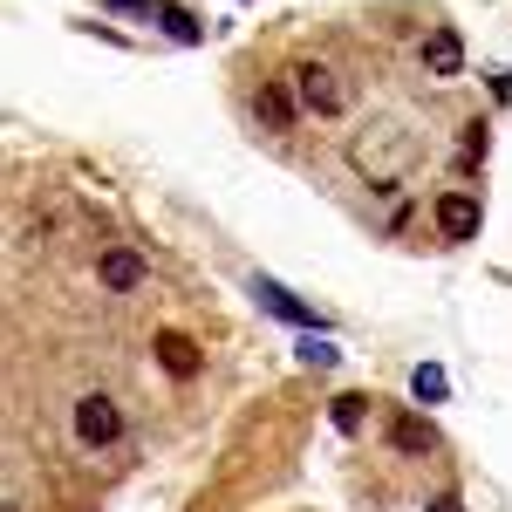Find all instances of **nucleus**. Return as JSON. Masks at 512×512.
Returning <instances> with one entry per match:
<instances>
[{
  "mask_svg": "<svg viewBox=\"0 0 512 512\" xmlns=\"http://www.w3.org/2000/svg\"><path fill=\"white\" fill-rule=\"evenodd\" d=\"M76 437L89 444V451H110L123 437V410L110 403V396H82L76 403Z\"/></svg>",
  "mask_w": 512,
  "mask_h": 512,
  "instance_id": "nucleus-1",
  "label": "nucleus"
},
{
  "mask_svg": "<svg viewBox=\"0 0 512 512\" xmlns=\"http://www.w3.org/2000/svg\"><path fill=\"white\" fill-rule=\"evenodd\" d=\"M294 89H301V103H308L315 117H342V89H335V76H328L321 62L294 69Z\"/></svg>",
  "mask_w": 512,
  "mask_h": 512,
  "instance_id": "nucleus-2",
  "label": "nucleus"
},
{
  "mask_svg": "<svg viewBox=\"0 0 512 512\" xmlns=\"http://www.w3.org/2000/svg\"><path fill=\"white\" fill-rule=\"evenodd\" d=\"M437 233L444 239H478V198L472 192H444L437 198Z\"/></svg>",
  "mask_w": 512,
  "mask_h": 512,
  "instance_id": "nucleus-3",
  "label": "nucleus"
},
{
  "mask_svg": "<svg viewBox=\"0 0 512 512\" xmlns=\"http://www.w3.org/2000/svg\"><path fill=\"white\" fill-rule=\"evenodd\" d=\"M96 280H103L110 294H130V287H144V260H137V253H123V246H110V253L96 260Z\"/></svg>",
  "mask_w": 512,
  "mask_h": 512,
  "instance_id": "nucleus-4",
  "label": "nucleus"
},
{
  "mask_svg": "<svg viewBox=\"0 0 512 512\" xmlns=\"http://www.w3.org/2000/svg\"><path fill=\"white\" fill-rule=\"evenodd\" d=\"M253 294H260V308H267V315L294 321V328H315V308H308V301H294V294H287V287H280V280H260V287H253Z\"/></svg>",
  "mask_w": 512,
  "mask_h": 512,
  "instance_id": "nucleus-5",
  "label": "nucleus"
},
{
  "mask_svg": "<svg viewBox=\"0 0 512 512\" xmlns=\"http://www.w3.org/2000/svg\"><path fill=\"white\" fill-rule=\"evenodd\" d=\"M253 117L267 123V130H294V96H287L280 82H260V96H253Z\"/></svg>",
  "mask_w": 512,
  "mask_h": 512,
  "instance_id": "nucleus-6",
  "label": "nucleus"
},
{
  "mask_svg": "<svg viewBox=\"0 0 512 512\" xmlns=\"http://www.w3.org/2000/svg\"><path fill=\"white\" fill-rule=\"evenodd\" d=\"M458 62H465V41L451 35V28H437V35L424 41V69H431V76H458Z\"/></svg>",
  "mask_w": 512,
  "mask_h": 512,
  "instance_id": "nucleus-7",
  "label": "nucleus"
},
{
  "mask_svg": "<svg viewBox=\"0 0 512 512\" xmlns=\"http://www.w3.org/2000/svg\"><path fill=\"white\" fill-rule=\"evenodd\" d=\"M158 362L178 376V383H185V376H198V349L185 342V335H158Z\"/></svg>",
  "mask_w": 512,
  "mask_h": 512,
  "instance_id": "nucleus-8",
  "label": "nucleus"
},
{
  "mask_svg": "<svg viewBox=\"0 0 512 512\" xmlns=\"http://www.w3.org/2000/svg\"><path fill=\"white\" fill-rule=\"evenodd\" d=\"M390 444H396V451H410V458H424V451H431L437 437H431V424H424V417H396Z\"/></svg>",
  "mask_w": 512,
  "mask_h": 512,
  "instance_id": "nucleus-9",
  "label": "nucleus"
},
{
  "mask_svg": "<svg viewBox=\"0 0 512 512\" xmlns=\"http://www.w3.org/2000/svg\"><path fill=\"white\" fill-rule=\"evenodd\" d=\"M158 21H164V35H171V41H198V21L185 14V7H158Z\"/></svg>",
  "mask_w": 512,
  "mask_h": 512,
  "instance_id": "nucleus-10",
  "label": "nucleus"
},
{
  "mask_svg": "<svg viewBox=\"0 0 512 512\" xmlns=\"http://www.w3.org/2000/svg\"><path fill=\"white\" fill-rule=\"evenodd\" d=\"M362 410L369 396H335V431H362Z\"/></svg>",
  "mask_w": 512,
  "mask_h": 512,
  "instance_id": "nucleus-11",
  "label": "nucleus"
},
{
  "mask_svg": "<svg viewBox=\"0 0 512 512\" xmlns=\"http://www.w3.org/2000/svg\"><path fill=\"white\" fill-rule=\"evenodd\" d=\"M335 342H315V335H308V342H301V362H315V369H328V362H335Z\"/></svg>",
  "mask_w": 512,
  "mask_h": 512,
  "instance_id": "nucleus-12",
  "label": "nucleus"
},
{
  "mask_svg": "<svg viewBox=\"0 0 512 512\" xmlns=\"http://www.w3.org/2000/svg\"><path fill=\"white\" fill-rule=\"evenodd\" d=\"M417 396H431V403H437V396H444V369H417Z\"/></svg>",
  "mask_w": 512,
  "mask_h": 512,
  "instance_id": "nucleus-13",
  "label": "nucleus"
},
{
  "mask_svg": "<svg viewBox=\"0 0 512 512\" xmlns=\"http://www.w3.org/2000/svg\"><path fill=\"white\" fill-rule=\"evenodd\" d=\"M431 512H465V506H458V499H451V492H444V499H437V506Z\"/></svg>",
  "mask_w": 512,
  "mask_h": 512,
  "instance_id": "nucleus-14",
  "label": "nucleus"
}]
</instances>
